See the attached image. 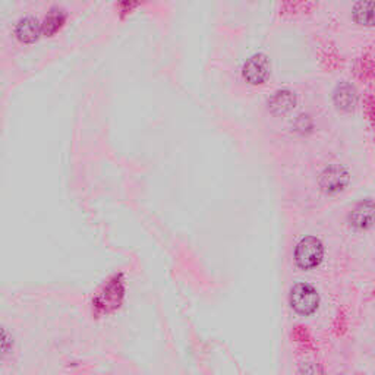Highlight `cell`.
<instances>
[{"label":"cell","instance_id":"cell-1","mask_svg":"<svg viewBox=\"0 0 375 375\" xmlns=\"http://www.w3.org/2000/svg\"><path fill=\"white\" fill-rule=\"evenodd\" d=\"M324 257V247L321 240L314 236L303 237L295 250V261L298 267L303 270H311L320 266Z\"/></svg>","mask_w":375,"mask_h":375},{"label":"cell","instance_id":"cell-2","mask_svg":"<svg viewBox=\"0 0 375 375\" xmlns=\"http://www.w3.org/2000/svg\"><path fill=\"white\" fill-rule=\"evenodd\" d=\"M320 296L311 284H296L291 292V305L301 315H311L317 311Z\"/></svg>","mask_w":375,"mask_h":375},{"label":"cell","instance_id":"cell-3","mask_svg":"<svg viewBox=\"0 0 375 375\" xmlns=\"http://www.w3.org/2000/svg\"><path fill=\"white\" fill-rule=\"evenodd\" d=\"M242 77L251 85H261L270 77V60L264 53L252 55L242 68Z\"/></svg>","mask_w":375,"mask_h":375},{"label":"cell","instance_id":"cell-4","mask_svg":"<svg viewBox=\"0 0 375 375\" xmlns=\"http://www.w3.org/2000/svg\"><path fill=\"white\" fill-rule=\"evenodd\" d=\"M349 170L342 164H332L320 174V188L325 194H336L343 191L349 184Z\"/></svg>","mask_w":375,"mask_h":375},{"label":"cell","instance_id":"cell-5","mask_svg":"<svg viewBox=\"0 0 375 375\" xmlns=\"http://www.w3.org/2000/svg\"><path fill=\"white\" fill-rule=\"evenodd\" d=\"M349 223L361 230L372 228L375 225V201L364 200L358 203L349 214Z\"/></svg>","mask_w":375,"mask_h":375},{"label":"cell","instance_id":"cell-6","mask_svg":"<svg viewBox=\"0 0 375 375\" xmlns=\"http://www.w3.org/2000/svg\"><path fill=\"white\" fill-rule=\"evenodd\" d=\"M333 101L340 112H352L358 104L357 88L349 82H340L333 91Z\"/></svg>","mask_w":375,"mask_h":375},{"label":"cell","instance_id":"cell-7","mask_svg":"<svg viewBox=\"0 0 375 375\" xmlns=\"http://www.w3.org/2000/svg\"><path fill=\"white\" fill-rule=\"evenodd\" d=\"M298 100L296 94L291 90H279L267 101L269 110L276 116H283L295 108Z\"/></svg>","mask_w":375,"mask_h":375},{"label":"cell","instance_id":"cell-8","mask_svg":"<svg viewBox=\"0 0 375 375\" xmlns=\"http://www.w3.org/2000/svg\"><path fill=\"white\" fill-rule=\"evenodd\" d=\"M352 19L361 27H375V0H357L352 8Z\"/></svg>","mask_w":375,"mask_h":375},{"label":"cell","instance_id":"cell-9","mask_svg":"<svg viewBox=\"0 0 375 375\" xmlns=\"http://www.w3.org/2000/svg\"><path fill=\"white\" fill-rule=\"evenodd\" d=\"M15 34L21 43L33 44L43 34V27L35 18L27 16L18 22V26L15 28Z\"/></svg>","mask_w":375,"mask_h":375},{"label":"cell","instance_id":"cell-10","mask_svg":"<svg viewBox=\"0 0 375 375\" xmlns=\"http://www.w3.org/2000/svg\"><path fill=\"white\" fill-rule=\"evenodd\" d=\"M65 21H66V16H65V13H63L62 11H59V9H52V11L47 13V16L44 18L43 24H41V27H43V34H44V35H47V37L55 35V34L63 27Z\"/></svg>","mask_w":375,"mask_h":375}]
</instances>
